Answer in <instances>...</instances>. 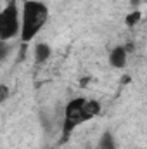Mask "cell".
Listing matches in <instances>:
<instances>
[{"instance_id":"obj_2","label":"cell","mask_w":147,"mask_h":149,"mask_svg":"<svg viewBox=\"0 0 147 149\" xmlns=\"http://www.w3.org/2000/svg\"><path fill=\"white\" fill-rule=\"evenodd\" d=\"M50 10L43 0H23L21 5V42L30 43L43 30Z\"/></svg>"},{"instance_id":"obj_8","label":"cell","mask_w":147,"mask_h":149,"mask_svg":"<svg viewBox=\"0 0 147 149\" xmlns=\"http://www.w3.org/2000/svg\"><path fill=\"white\" fill-rule=\"evenodd\" d=\"M7 95H9V88H7L5 85H2V97H0V101H2V102H5Z\"/></svg>"},{"instance_id":"obj_4","label":"cell","mask_w":147,"mask_h":149,"mask_svg":"<svg viewBox=\"0 0 147 149\" xmlns=\"http://www.w3.org/2000/svg\"><path fill=\"white\" fill-rule=\"evenodd\" d=\"M128 63V47L116 45L109 52V64L114 70H123Z\"/></svg>"},{"instance_id":"obj_10","label":"cell","mask_w":147,"mask_h":149,"mask_svg":"<svg viewBox=\"0 0 147 149\" xmlns=\"http://www.w3.org/2000/svg\"><path fill=\"white\" fill-rule=\"evenodd\" d=\"M97 149H99V148H97Z\"/></svg>"},{"instance_id":"obj_7","label":"cell","mask_w":147,"mask_h":149,"mask_svg":"<svg viewBox=\"0 0 147 149\" xmlns=\"http://www.w3.org/2000/svg\"><path fill=\"white\" fill-rule=\"evenodd\" d=\"M139 19H140V12L135 10V12H132V14L126 17V24H128V26H133V24L139 23Z\"/></svg>"},{"instance_id":"obj_3","label":"cell","mask_w":147,"mask_h":149,"mask_svg":"<svg viewBox=\"0 0 147 149\" xmlns=\"http://www.w3.org/2000/svg\"><path fill=\"white\" fill-rule=\"evenodd\" d=\"M21 37V9L16 0H10L0 12V42H10Z\"/></svg>"},{"instance_id":"obj_9","label":"cell","mask_w":147,"mask_h":149,"mask_svg":"<svg viewBox=\"0 0 147 149\" xmlns=\"http://www.w3.org/2000/svg\"><path fill=\"white\" fill-rule=\"evenodd\" d=\"M132 2H133V3H139V2H142V0H132Z\"/></svg>"},{"instance_id":"obj_1","label":"cell","mask_w":147,"mask_h":149,"mask_svg":"<svg viewBox=\"0 0 147 149\" xmlns=\"http://www.w3.org/2000/svg\"><path fill=\"white\" fill-rule=\"evenodd\" d=\"M101 113V102L95 99L87 97H74L71 99L62 113V139H68L74 130L99 116Z\"/></svg>"},{"instance_id":"obj_5","label":"cell","mask_w":147,"mask_h":149,"mask_svg":"<svg viewBox=\"0 0 147 149\" xmlns=\"http://www.w3.org/2000/svg\"><path fill=\"white\" fill-rule=\"evenodd\" d=\"M33 56H35V61L37 63H45L52 56V47L49 43H45V42H40V43H37V47H35Z\"/></svg>"},{"instance_id":"obj_6","label":"cell","mask_w":147,"mask_h":149,"mask_svg":"<svg viewBox=\"0 0 147 149\" xmlns=\"http://www.w3.org/2000/svg\"><path fill=\"white\" fill-rule=\"evenodd\" d=\"M97 148L99 149H116V139H114V134L112 132H104L102 135H101V139H99V144H97Z\"/></svg>"}]
</instances>
